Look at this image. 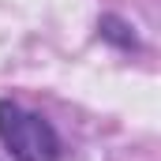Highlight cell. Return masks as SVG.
<instances>
[{
	"mask_svg": "<svg viewBox=\"0 0 161 161\" xmlns=\"http://www.w3.org/2000/svg\"><path fill=\"white\" fill-rule=\"evenodd\" d=\"M0 142L15 161H56L60 142L45 116L26 113L15 101H0Z\"/></svg>",
	"mask_w": 161,
	"mask_h": 161,
	"instance_id": "6da1fadb",
	"label": "cell"
}]
</instances>
